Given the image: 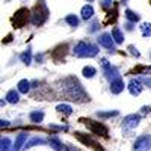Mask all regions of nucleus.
<instances>
[{
	"label": "nucleus",
	"instance_id": "nucleus-21",
	"mask_svg": "<svg viewBox=\"0 0 151 151\" xmlns=\"http://www.w3.org/2000/svg\"><path fill=\"white\" fill-rule=\"evenodd\" d=\"M125 18H127L129 21H132V23H136V21H139V15H137L136 12L130 11V9H125Z\"/></svg>",
	"mask_w": 151,
	"mask_h": 151
},
{
	"label": "nucleus",
	"instance_id": "nucleus-3",
	"mask_svg": "<svg viewBox=\"0 0 151 151\" xmlns=\"http://www.w3.org/2000/svg\"><path fill=\"white\" fill-rule=\"evenodd\" d=\"M47 17H48V9H47V6L44 5V2H40V3L36 5L35 11L32 12L30 21H32L33 26H41V24L45 23Z\"/></svg>",
	"mask_w": 151,
	"mask_h": 151
},
{
	"label": "nucleus",
	"instance_id": "nucleus-4",
	"mask_svg": "<svg viewBox=\"0 0 151 151\" xmlns=\"http://www.w3.org/2000/svg\"><path fill=\"white\" fill-rule=\"evenodd\" d=\"M83 121L86 122V127L89 129L94 134H97V136H103V137H107L109 130H107L106 125L100 124V122H97V121H92V119H83Z\"/></svg>",
	"mask_w": 151,
	"mask_h": 151
},
{
	"label": "nucleus",
	"instance_id": "nucleus-30",
	"mask_svg": "<svg viewBox=\"0 0 151 151\" xmlns=\"http://www.w3.org/2000/svg\"><path fill=\"white\" fill-rule=\"evenodd\" d=\"M129 50L132 52V55H133V56H136V58L139 56V52H137V48H134L133 45H130V47H129Z\"/></svg>",
	"mask_w": 151,
	"mask_h": 151
},
{
	"label": "nucleus",
	"instance_id": "nucleus-26",
	"mask_svg": "<svg viewBox=\"0 0 151 151\" xmlns=\"http://www.w3.org/2000/svg\"><path fill=\"white\" fill-rule=\"evenodd\" d=\"M98 118H110V116H116L118 110H112V112H97Z\"/></svg>",
	"mask_w": 151,
	"mask_h": 151
},
{
	"label": "nucleus",
	"instance_id": "nucleus-28",
	"mask_svg": "<svg viewBox=\"0 0 151 151\" xmlns=\"http://www.w3.org/2000/svg\"><path fill=\"white\" fill-rule=\"evenodd\" d=\"M139 80H141L142 83H145L148 88H151V77H147V76H144V77H141Z\"/></svg>",
	"mask_w": 151,
	"mask_h": 151
},
{
	"label": "nucleus",
	"instance_id": "nucleus-32",
	"mask_svg": "<svg viewBox=\"0 0 151 151\" xmlns=\"http://www.w3.org/2000/svg\"><path fill=\"white\" fill-rule=\"evenodd\" d=\"M145 73H147V74H151V67H147V68H145Z\"/></svg>",
	"mask_w": 151,
	"mask_h": 151
},
{
	"label": "nucleus",
	"instance_id": "nucleus-6",
	"mask_svg": "<svg viewBox=\"0 0 151 151\" xmlns=\"http://www.w3.org/2000/svg\"><path fill=\"white\" fill-rule=\"evenodd\" d=\"M139 122H141V116L136 115V113H133V115H129V116L124 118L122 127L124 129H136L137 125H139Z\"/></svg>",
	"mask_w": 151,
	"mask_h": 151
},
{
	"label": "nucleus",
	"instance_id": "nucleus-9",
	"mask_svg": "<svg viewBox=\"0 0 151 151\" xmlns=\"http://www.w3.org/2000/svg\"><path fill=\"white\" fill-rule=\"evenodd\" d=\"M76 136H77V139L80 141V142H83L85 145H88V147H92L94 150H97V151H103V147L101 145H98L95 141H92L91 137H86L85 134H82V133H76Z\"/></svg>",
	"mask_w": 151,
	"mask_h": 151
},
{
	"label": "nucleus",
	"instance_id": "nucleus-20",
	"mask_svg": "<svg viewBox=\"0 0 151 151\" xmlns=\"http://www.w3.org/2000/svg\"><path fill=\"white\" fill-rule=\"evenodd\" d=\"M42 119H44V112H32L30 113V121L32 122L40 124Z\"/></svg>",
	"mask_w": 151,
	"mask_h": 151
},
{
	"label": "nucleus",
	"instance_id": "nucleus-29",
	"mask_svg": "<svg viewBox=\"0 0 151 151\" xmlns=\"http://www.w3.org/2000/svg\"><path fill=\"white\" fill-rule=\"evenodd\" d=\"M112 3H113V0H103V2H101V6H103L104 9H109V8L112 6Z\"/></svg>",
	"mask_w": 151,
	"mask_h": 151
},
{
	"label": "nucleus",
	"instance_id": "nucleus-24",
	"mask_svg": "<svg viewBox=\"0 0 151 151\" xmlns=\"http://www.w3.org/2000/svg\"><path fill=\"white\" fill-rule=\"evenodd\" d=\"M42 144H45V141H42V139H40V137H33V139H30V142H27L26 145H24V148H32L33 145H42Z\"/></svg>",
	"mask_w": 151,
	"mask_h": 151
},
{
	"label": "nucleus",
	"instance_id": "nucleus-31",
	"mask_svg": "<svg viewBox=\"0 0 151 151\" xmlns=\"http://www.w3.org/2000/svg\"><path fill=\"white\" fill-rule=\"evenodd\" d=\"M0 125H2V127H8V125H9V122H8V121H3V119H2V121H0Z\"/></svg>",
	"mask_w": 151,
	"mask_h": 151
},
{
	"label": "nucleus",
	"instance_id": "nucleus-19",
	"mask_svg": "<svg viewBox=\"0 0 151 151\" xmlns=\"http://www.w3.org/2000/svg\"><path fill=\"white\" fill-rule=\"evenodd\" d=\"M65 23H67V24H70L71 27H77L80 21H79V18L76 17V15L70 14V15H67V17H65Z\"/></svg>",
	"mask_w": 151,
	"mask_h": 151
},
{
	"label": "nucleus",
	"instance_id": "nucleus-8",
	"mask_svg": "<svg viewBox=\"0 0 151 151\" xmlns=\"http://www.w3.org/2000/svg\"><path fill=\"white\" fill-rule=\"evenodd\" d=\"M98 44L104 47V48H112L113 50V45H115V41H113V38H112V33H101L98 38Z\"/></svg>",
	"mask_w": 151,
	"mask_h": 151
},
{
	"label": "nucleus",
	"instance_id": "nucleus-18",
	"mask_svg": "<svg viewBox=\"0 0 151 151\" xmlns=\"http://www.w3.org/2000/svg\"><path fill=\"white\" fill-rule=\"evenodd\" d=\"M20 59H21V62H23V64L29 65L30 62H32V53H30V48H27L26 52H23V53L20 55Z\"/></svg>",
	"mask_w": 151,
	"mask_h": 151
},
{
	"label": "nucleus",
	"instance_id": "nucleus-15",
	"mask_svg": "<svg viewBox=\"0 0 151 151\" xmlns=\"http://www.w3.org/2000/svg\"><path fill=\"white\" fill-rule=\"evenodd\" d=\"M112 38H113V41H115V44H122V41H124V35L118 27L112 29Z\"/></svg>",
	"mask_w": 151,
	"mask_h": 151
},
{
	"label": "nucleus",
	"instance_id": "nucleus-12",
	"mask_svg": "<svg viewBox=\"0 0 151 151\" xmlns=\"http://www.w3.org/2000/svg\"><path fill=\"white\" fill-rule=\"evenodd\" d=\"M27 136L29 134H26V133H20L18 136H17V139H15V144H14V148H12V151H18V150H21V147L24 145V144H27L26 141H27Z\"/></svg>",
	"mask_w": 151,
	"mask_h": 151
},
{
	"label": "nucleus",
	"instance_id": "nucleus-23",
	"mask_svg": "<svg viewBox=\"0 0 151 151\" xmlns=\"http://www.w3.org/2000/svg\"><path fill=\"white\" fill-rule=\"evenodd\" d=\"M0 150H2V151H11V141H9V137H2V141H0Z\"/></svg>",
	"mask_w": 151,
	"mask_h": 151
},
{
	"label": "nucleus",
	"instance_id": "nucleus-2",
	"mask_svg": "<svg viewBox=\"0 0 151 151\" xmlns=\"http://www.w3.org/2000/svg\"><path fill=\"white\" fill-rule=\"evenodd\" d=\"M74 55L77 58H95L98 55V47L91 42L80 41L74 47Z\"/></svg>",
	"mask_w": 151,
	"mask_h": 151
},
{
	"label": "nucleus",
	"instance_id": "nucleus-13",
	"mask_svg": "<svg viewBox=\"0 0 151 151\" xmlns=\"http://www.w3.org/2000/svg\"><path fill=\"white\" fill-rule=\"evenodd\" d=\"M80 15H82L83 20L92 18V15H94V8H92L91 5H85V6L82 8V11H80Z\"/></svg>",
	"mask_w": 151,
	"mask_h": 151
},
{
	"label": "nucleus",
	"instance_id": "nucleus-11",
	"mask_svg": "<svg viewBox=\"0 0 151 151\" xmlns=\"http://www.w3.org/2000/svg\"><path fill=\"white\" fill-rule=\"evenodd\" d=\"M122 89H124V82L121 77L110 82V92L112 94H119V92H122Z\"/></svg>",
	"mask_w": 151,
	"mask_h": 151
},
{
	"label": "nucleus",
	"instance_id": "nucleus-17",
	"mask_svg": "<svg viewBox=\"0 0 151 151\" xmlns=\"http://www.w3.org/2000/svg\"><path fill=\"white\" fill-rule=\"evenodd\" d=\"M56 110L59 112V113H62V115H71L73 113V107L70 106V104H58L56 106Z\"/></svg>",
	"mask_w": 151,
	"mask_h": 151
},
{
	"label": "nucleus",
	"instance_id": "nucleus-33",
	"mask_svg": "<svg viewBox=\"0 0 151 151\" xmlns=\"http://www.w3.org/2000/svg\"><path fill=\"white\" fill-rule=\"evenodd\" d=\"M88 2H94V0H88Z\"/></svg>",
	"mask_w": 151,
	"mask_h": 151
},
{
	"label": "nucleus",
	"instance_id": "nucleus-22",
	"mask_svg": "<svg viewBox=\"0 0 151 151\" xmlns=\"http://www.w3.org/2000/svg\"><path fill=\"white\" fill-rule=\"evenodd\" d=\"M82 73H83V76H85V77L91 79V77H94V76H95L97 70H95L94 67H85V68L82 70Z\"/></svg>",
	"mask_w": 151,
	"mask_h": 151
},
{
	"label": "nucleus",
	"instance_id": "nucleus-1",
	"mask_svg": "<svg viewBox=\"0 0 151 151\" xmlns=\"http://www.w3.org/2000/svg\"><path fill=\"white\" fill-rule=\"evenodd\" d=\"M64 92L74 101H89V97L86 95L83 86L74 77H68L67 80H64Z\"/></svg>",
	"mask_w": 151,
	"mask_h": 151
},
{
	"label": "nucleus",
	"instance_id": "nucleus-7",
	"mask_svg": "<svg viewBox=\"0 0 151 151\" xmlns=\"http://www.w3.org/2000/svg\"><path fill=\"white\" fill-rule=\"evenodd\" d=\"M127 88H129V92H130L132 95H139V94L142 92V89H144L142 82H141L139 79H132V80L129 82Z\"/></svg>",
	"mask_w": 151,
	"mask_h": 151
},
{
	"label": "nucleus",
	"instance_id": "nucleus-5",
	"mask_svg": "<svg viewBox=\"0 0 151 151\" xmlns=\"http://www.w3.org/2000/svg\"><path fill=\"white\" fill-rule=\"evenodd\" d=\"M151 147V136L144 134L141 137H137L136 142L133 144V151H148Z\"/></svg>",
	"mask_w": 151,
	"mask_h": 151
},
{
	"label": "nucleus",
	"instance_id": "nucleus-14",
	"mask_svg": "<svg viewBox=\"0 0 151 151\" xmlns=\"http://www.w3.org/2000/svg\"><path fill=\"white\" fill-rule=\"evenodd\" d=\"M17 88H18V92H21V94H27L29 89H30V82L26 80V79H23V80L18 82Z\"/></svg>",
	"mask_w": 151,
	"mask_h": 151
},
{
	"label": "nucleus",
	"instance_id": "nucleus-27",
	"mask_svg": "<svg viewBox=\"0 0 151 151\" xmlns=\"http://www.w3.org/2000/svg\"><path fill=\"white\" fill-rule=\"evenodd\" d=\"M48 142H50V145H52V148H55L56 151H62V145H60V142L56 139V137H50Z\"/></svg>",
	"mask_w": 151,
	"mask_h": 151
},
{
	"label": "nucleus",
	"instance_id": "nucleus-25",
	"mask_svg": "<svg viewBox=\"0 0 151 151\" xmlns=\"http://www.w3.org/2000/svg\"><path fill=\"white\" fill-rule=\"evenodd\" d=\"M141 32L144 36H151V24L150 23H142L141 24Z\"/></svg>",
	"mask_w": 151,
	"mask_h": 151
},
{
	"label": "nucleus",
	"instance_id": "nucleus-16",
	"mask_svg": "<svg viewBox=\"0 0 151 151\" xmlns=\"http://www.w3.org/2000/svg\"><path fill=\"white\" fill-rule=\"evenodd\" d=\"M6 101L8 103H12V104H15V103H18V100H20V97H18V92L15 91V89H12V91H9L8 94H6Z\"/></svg>",
	"mask_w": 151,
	"mask_h": 151
},
{
	"label": "nucleus",
	"instance_id": "nucleus-10",
	"mask_svg": "<svg viewBox=\"0 0 151 151\" xmlns=\"http://www.w3.org/2000/svg\"><path fill=\"white\" fill-rule=\"evenodd\" d=\"M27 15H29V11L27 9H20L17 14H15V18H14L15 27H21L23 24L27 21Z\"/></svg>",
	"mask_w": 151,
	"mask_h": 151
}]
</instances>
